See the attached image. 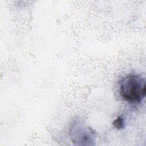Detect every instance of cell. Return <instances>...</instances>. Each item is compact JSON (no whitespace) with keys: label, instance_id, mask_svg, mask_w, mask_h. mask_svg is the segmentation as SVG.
<instances>
[{"label":"cell","instance_id":"6da1fadb","mask_svg":"<svg viewBox=\"0 0 146 146\" xmlns=\"http://www.w3.org/2000/svg\"><path fill=\"white\" fill-rule=\"evenodd\" d=\"M119 94L127 102L140 103L145 96V79L137 75H129L124 77L119 82Z\"/></svg>","mask_w":146,"mask_h":146},{"label":"cell","instance_id":"7a4b0ae2","mask_svg":"<svg viewBox=\"0 0 146 146\" xmlns=\"http://www.w3.org/2000/svg\"><path fill=\"white\" fill-rule=\"evenodd\" d=\"M71 138L74 143L79 145H92L95 138V132L87 126L80 123L74 124L70 131Z\"/></svg>","mask_w":146,"mask_h":146},{"label":"cell","instance_id":"3957f363","mask_svg":"<svg viewBox=\"0 0 146 146\" xmlns=\"http://www.w3.org/2000/svg\"><path fill=\"white\" fill-rule=\"evenodd\" d=\"M113 125L117 129H120L123 128L124 127V122L123 119L120 116H118L117 119H116L114 120L113 123Z\"/></svg>","mask_w":146,"mask_h":146}]
</instances>
